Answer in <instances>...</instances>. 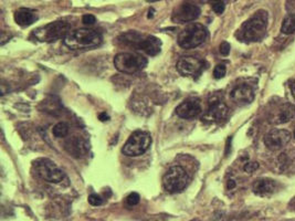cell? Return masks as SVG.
I'll list each match as a JSON object with an SVG mask.
<instances>
[{"mask_svg":"<svg viewBox=\"0 0 295 221\" xmlns=\"http://www.w3.org/2000/svg\"><path fill=\"white\" fill-rule=\"evenodd\" d=\"M66 149L74 157H81L88 153L89 145L84 140L74 136L66 143Z\"/></svg>","mask_w":295,"mask_h":221,"instance_id":"cell-17","label":"cell"},{"mask_svg":"<svg viewBox=\"0 0 295 221\" xmlns=\"http://www.w3.org/2000/svg\"><path fill=\"white\" fill-rule=\"evenodd\" d=\"M228 111V106L223 102L217 99V101L210 102V106L206 112V114L203 115L202 121L210 123L221 122V121L227 118Z\"/></svg>","mask_w":295,"mask_h":221,"instance_id":"cell-13","label":"cell"},{"mask_svg":"<svg viewBox=\"0 0 295 221\" xmlns=\"http://www.w3.org/2000/svg\"><path fill=\"white\" fill-rule=\"evenodd\" d=\"M114 66L120 72L133 74L143 70L147 66V59L136 53L122 52L115 55Z\"/></svg>","mask_w":295,"mask_h":221,"instance_id":"cell-7","label":"cell"},{"mask_svg":"<svg viewBox=\"0 0 295 221\" xmlns=\"http://www.w3.org/2000/svg\"><path fill=\"white\" fill-rule=\"evenodd\" d=\"M89 203H90V205L94 206V207L101 206L103 203V199L98 194H91L89 196Z\"/></svg>","mask_w":295,"mask_h":221,"instance_id":"cell-23","label":"cell"},{"mask_svg":"<svg viewBox=\"0 0 295 221\" xmlns=\"http://www.w3.org/2000/svg\"><path fill=\"white\" fill-rule=\"evenodd\" d=\"M98 119L102 121V122H105V121H108L110 120V116H108L106 113H101L98 116Z\"/></svg>","mask_w":295,"mask_h":221,"instance_id":"cell-29","label":"cell"},{"mask_svg":"<svg viewBox=\"0 0 295 221\" xmlns=\"http://www.w3.org/2000/svg\"><path fill=\"white\" fill-rule=\"evenodd\" d=\"M208 31L200 24H192L179 33L178 45L183 49H194L206 41Z\"/></svg>","mask_w":295,"mask_h":221,"instance_id":"cell-4","label":"cell"},{"mask_svg":"<svg viewBox=\"0 0 295 221\" xmlns=\"http://www.w3.org/2000/svg\"><path fill=\"white\" fill-rule=\"evenodd\" d=\"M71 25L66 21H54L34 30L32 36L40 42H54L66 39L71 31Z\"/></svg>","mask_w":295,"mask_h":221,"instance_id":"cell-3","label":"cell"},{"mask_svg":"<svg viewBox=\"0 0 295 221\" xmlns=\"http://www.w3.org/2000/svg\"><path fill=\"white\" fill-rule=\"evenodd\" d=\"M291 91H292V94H293V97L295 98V81L293 82L292 84H291Z\"/></svg>","mask_w":295,"mask_h":221,"instance_id":"cell-32","label":"cell"},{"mask_svg":"<svg viewBox=\"0 0 295 221\" xmlns=\"http://www.w3.org/2000/svg\"><path fill=\"white\" fill-rule=\"evenodd\" d=\"M205 63L201 60L194 57H184L177 62V71L184 76H196L203 70Z\"/></svg>","mask_w":295,"mask_h":221,"instance_id":"cell-10","label":"cell"},{"mask_svg":"<svg viewBox=\"0 0 295 221\" xmlns=\"http://www.w3.org/2000/svg\"><path fill=\"white\" fill-rule=\"evenodd\" d=\"M202 106L200 99L197 98H190L179 104L176 108V114L183 119H194L200 115Z\"/></svg>","mask_w":295,"mask_h":221,"instance_id":"cell-12","label":"cell"},{"mask_svg":"<svg viewBox=\"0 0 295 221\" xmlns=\"http://www.w3.org/2000/svg\"><path fill=\"white\" fill-rule=\"evenodd\" d=\"M38 20L37 11L29 8H20L15 12V21L21 27H28Z\"/></svg>","mask_w":295,"mask_h":221,"instance_id":"cell-18","label":"cell"},{"mask_svg":"<svg viewBox=\"0 0 295 221\" xmlns=\"http://www.w3.org/2000/svg\"><path fill=\"white\" fill-rule=\"evenodd\" d=\"M230 143H231V137L229 138L228 140V142H227V151H225V155L228 156V154H229V148H230Z\"/></svg>","mask_w":295,"mask_h":221,"instance_id":"cell-31","label":"cell"},{"mask_svg":"<svg viewBox=\"0 0 295 221\" xmlns=\"http://www.w3.org/2000/svg\"><path fill=\"white\" fill-rule=\"evenodd\" d=\"M102 40V34L97 30L77 29L68 34L64 39V45L72 50H84L98 47Z\"/></svg>","mask_w":295,"mask_h":221,"instance_id":"cell-2","label":"cell"},{"mask_svg":"<svg viewBox=\"0 0 295 221\" xmlns=\"http://www.w3.org/2000/svg\"><path fill=\"white\" fill-rule=\"evenodd\" d=\"M151 144L150 134L144 131H135L128 137L127 142L123 146L122 151L128 157H137L145 154L149 149Z\"/></svg>","mask_w":295,"mask_h":221,"instance_id":"cell-5","label":"cell"},{"mask_svg":"<svg viewBox=\"0 0 295 221\" xmlns=\"http://www.w3.org/2000/svg\"><path fill=\"white\" fill-rule=\"evenodd\" d=\"M232 101L238 105L244 106L250 104L254 99L253 90L248 85H239L231 92Z\"/></svg>","mask_w":295,"mask_h":221,"instance_id":"cell-14","label":"cell"},{"mask_svg":"<svg viewBox=\"0 0 295 221\" xmlns=\"http://www.w3.org/2000/svg\"><path fill=\"white\" fill-rule=\"evenodd\" d=\"M230 49H231V47H230L228 42L224 41L220 45V53L224 55V57H227V55L230 53Z\"/></svg>","mask_w":295,"mask_h":221,"instance_id":"cell-28","label":"cell"},{"mask_svg":"<svg viewBox=\"0 0 295 221\" xmlns=\"http://www.w3.org/2000/svg\"><path fill=\"white\" fill-rule=\"evenodd\" d=\"M200 16V8L192 2H183L173 11L172 19L176 24H186L196 20Z\"/></svg>","mask_w":295,"mask_h":221,"instance_id":"cell-9","label":"cell"},{"mask_svg":"<svg viewBox=\"0 0 295 221\" xmlns=\"http://www.w3.org/2000/svg\"><path fill=\"white\" fill-rule=\"evenodd\" d=\"M82 21H83V24L86 25H92L97 23V18H95L93 15H85L83 16V18H82Z\"/></svg>","mask_w":295,"mask_h":221,"instance_id":"cell-27","label":"cell"},{"mask_svg":"<svg viewBox=\"0 0 295 221\" xmlns=\"http://www.w3.org/2000/svg\"><path fill=\"white\" fill-rule=\"evenodd\" d=\"M52 133H53V135L56 138H63L66 137L69 134V126L68 124L66 123H58L56 125H54V127L52 128Z\"/></svg>","mask_w":295,"mask_h":221,"instance_id":"cell-21","label":"cell"},{"mask_svg":"<svg viewBox=\"0 0 295 221\" xmlns=\"http://www.w3.org/2000/svg\"><path fill=\"white\" fill-rule=\"evenodd\" d=\"M291 133L286 129H272L264 137V144L271 150H279L291 141Z\"/></svg>","mask_w":295,"mask_h":221,"instance_id":"cell-11","label":"cell"},{"mask_svg":"<svg viewBox=\"0 0 295 221\" xmlns=\"http://www.w3.org/2000/svg\"><path fill=\"white\" fill-rule=\"evenodd\" d=\"M281 31L284 34H292L295 32V14L289 15L284 18L281 25Z\"/></svg>","mask_w":295,"mask_h":221,"instance_id":"cell-20","label":"cell"},{"mask_svg":"<svg viewBox=\"0 0 295 221\" xmlns=\"http://www.w3.org/2000/svg\"><path fill=\"white\" fill-rule=\"evenodd\" d=\"M217 1H221V0H209L210 3H214V2H217Z\"/></svg>","mask_w":295,"mask_h":221,"instance_id":"cell-35","label":"cell"},{"mask_svg":"<svg viewBox=\"0 0 295 221\" xmlns=\"http://www.w3.org/2000/svg\"><path fill=\"white\" fill-rule=\"evenodd\" d=\"M295 116V107L290 104H286L283 107H281L277 114L274 116V124H282L292 120Z\"/></svg>","mask_w":295,"mask_h":221,"instance_id":"cell-19","label":"cell"},{"mask_svg":"<svg viewBox=\"0 0 295 221\" xmlns=\"http://www.w3.org/2000/svg\"><path fill=\"white\" fill-rule=\"evenodd\" d=\"M225 72H227V68H225L224 64H218L214 70L215 79L217 80L222 79V77L225 75Z\"/></svg>","mask_w":295,"mask_h":221,"instance_id":"cell-22","label":"cell"},{"mask_svg":"<svg viewBox=\"0 0 295 221\" xmlns=\"http://www.w3.org/2000/svg\"><path fill=\"white\" fill-rule=\"evenodd\" d=\"M189 183V176L183 167L172 166L163 177L164 189L169 194L183 192Z\"/></svg>","mask_w":295,"mask_h":221,"instance_id":"cell-6","label":"cell"},{"mask_svg":"<svg viewBox=\"0 0 295 221\" xmlns=\"http://www.w3.org/2000/svg\"><path fill=\"white\" fill-rule=\"evenodd\" d=\"M160 48H162V42H160L159 39L154 36H148L142 39L136 49L144 51L146 54L150 55V57H155L160 52Z\"/></svg>","mask_w":295,"mask_h":221,"instance_id":"cell-16","label":"cell"},{"mask_svg":"<svg viewBox=\"0 0 295 221\" xmlns=\"http://www.w3.org/2000/svg\"><path fill=\"white\" fill-rule=\"evenodd\" d=\"M294 137H295V132H294Z\"/></svg>","mask_w":295,"mask_h":221,"instance_id":"cell-36","label":"cell"},{"mask_svg":"<svg viewBox=\"0 0 295 221\" xmlns=\"http://www.w3.org/2000/svg\"><path fill=\"white\" fill-rule=\"evenodd\" d=\"M141 200V197L140 195H138L137 193H132L129 194L127 198H126V201L129 206H136L138 202H140Z\"/></svg>","mask_w":295,"mask_h":221,"instance_id":"cell-24","label":"cell"},{"mask_svg":"<svg viewBox=\"0 0 295 221\" xmlns=\"http://www.w3.org/2000/svg\"><path fill=\"white\" fill-rule=\"evenodd\" d=\"M269 16L266 10H259L241 25L239 29V37L246 42H257L266 36L268 28Z\"/></svg>","mask_w":295,"mask_h":221,"instance_id":"cell-1","label":"cell"},{"mask_svg":"<svg viewBox=\"0 0 295 221\" xmlns=\"http://www.w3.org/2000/svg\"><path fill=\"white\" fill-rule=\"evenodd\" d=\"M259 168V164L257 162H252V163H246L245 165V172H253Z\"/></svg>","mask_w":295,"mask_h":221,"instance_id":"cell-26","label":"cell"},{"mask_svg":"<svg viewBox=\"0 0 295 221\" xmlns=\"http://www.w3.org/2000/svg\"><path fill=\"white\" fill-rule=\"evenodd\" d=\"M234 187H236V181L232 179L228 180V189H233Z\"/></svg>","mask_w":295,"mask_h":221,"instance_id":"cell-30","label":"cell"},{"mask_svg":"<svg viewBox=\"0 0 295 221\" xmlns=\"http://www.w3.org/2000/svg\"><path fill=\"white\" fill-rule=\"evenodd\" d=\"M277 184L270 178H261L253 184V193L260 197H269L276 192Z\"/></svg>","mask_w":295,"mask_h":221,"instance_id":"cell-15","label":"cell"},{"mask_svg":"<svg viewBox=\"0 0 295 221\" xmlns=\"http://www.w3.org/2000/svg\"><path fill=\"white\" fill-rule=\"evenodd\" d=\"M288 5H289V6L292 5L293 8L295 9V0H289V3H288ZM289 6H288V7H289Z\"/></svg>","mask_w":295,"mask_h":221,"instance_id":"cell-33","label":"cell"},{"mask_svg":"<svg viewBox=\"0 0 295 221\" xmlns=\"http://www.w3.org/2000/svg\"><path fill=\"white\" fill-rule=\"evenodd\" d=\"M149 14H148V18H153V12H154V9L151 8V9H149Z\"/></svg>","mask_w":295,"mask_h":221,"instance_id":"cell-34","label":"cell"},{"mask_svg":"<svg viewBox=\"0 0 295 221\" xmlns=\"http://www.w3.org/2000/svg\"><path fill=\"white\" fill-rule=\"evenodd\" d=\"M211 7H212V9H214V11L216 12V14L221 15L224 11L225 5H224L223 0H221V1H217V2L211 3Z\"/></svg>","mask_w":295,"mask_h":221,"instance_id":"cell-25","label":"cell"},{"mask_svg":"<svg viewBox=\"0 0 295 221\" xmlns=\"http://www.w3.org/2000/svg\"><path fill=\"white\" fill-rule=\"evenodd\" d=\"M36 175L48 183L58 184L64 178V172L50 159L40 158L33 163Z\"/></svg>","mask_w":295,"mask_h":221,"instance_id":"cell-8","label":"cell"}]
</instances>
